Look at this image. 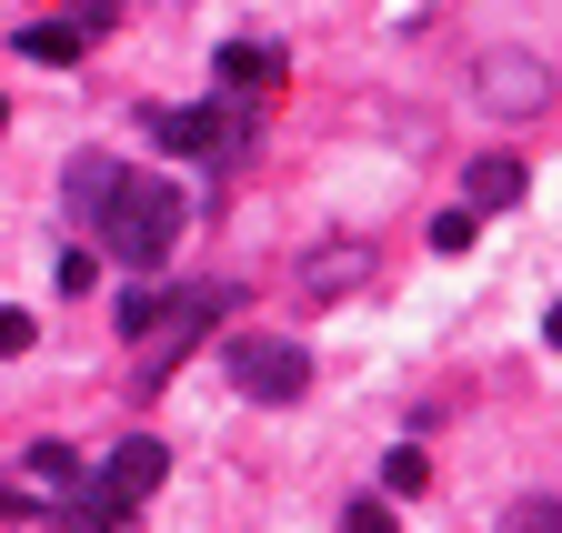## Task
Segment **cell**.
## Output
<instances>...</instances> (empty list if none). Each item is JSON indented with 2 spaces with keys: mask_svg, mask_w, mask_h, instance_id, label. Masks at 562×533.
Here are the masks:
<instances>
[{
  "mask_svg": "<svg viewBox=\"0 0 562 533\" xmlns=\"http://www.w3.org/2000/svg\"><path fill=\"white\" fill-rule=\"evenodd\" d=\"M222 373L251 392V403H302V392H312V353H302V343H281V332H232Z\"/></svg>",
  "mask_w": 562,
  "mask_h": 533,
  "instance_id": "cell-3",
  "label": "cell"
},
{
  "mask_svg": "<svg viewBox=\"0 0 562 533\" xmlns=\"http://www.w3.org/2000/svg\"><path fill=\"white\" fill-rule=\"evenodd\" d=\"M0 131H11V101H0Z\"/></svg>",
  "mask_w": 562,
  "mask_h": 533,
  "instance_id": "cell-19",
  "label": "cell"
},
{
  "mask_svg": "<svg viewBox=\"0 0 562 533\" xmlns=\"http://www.w3.org/2000/svg\"><path fill=\"white\" fill-rule=\"evenodd\" d=\"M161 302H171V292H151V282L121 292V332H131V343H140V332H161Z\"/></svg>",
  "mask_w": 562,
  "mask_h": 533,
  "instance_id": "cell-10",
  "label": "cell"
},
{
  "mask_svg": "<svg viewBox=\"0 0 562 533\" xmlns=\"http://www.w3.org/2000/svg\"><path fill=\"white\" fill-rule=\"evenodd\" d=\"M161 474H171V453H161L151 433H131V443L101 463V484H91V493H70V533H111L131 503H151V493H161Z\"/></svg>",
  "mask_w": 562,
  "mask_h": 533,
  "instance_id": "cell-2",
  "label": "cell"
},
{
  "mask_svg": "<svg viewBox=\"0 0 562 533\" xmlns=\"http://www.w3.org/2000/svg\"><path fill=\"white\" fill-rule=\"evenodd\" d=\"M211 81H222V91H271V81H281V51H271V41H222Z\"/></svg>",
  "mask_w": 562,
  "mask_h": 533,
  "instance_id": "cell-6",
  "label": "cell"
},
{
  "mask_svg": "<svg viewBox=\"0 0 562 533\" xmlns=\"http://www.w3.org/2000/svg\"><path fill=\"white\" fill-rule=\"evenodd\" d=\"M472 232H482V212H442V222H432V252H462Z\"/></svg>",
  "mask_w": 562,
  "mask_h": 533,
  "instance_id": "cell-14",
  "label": "cell"
},
{
  "mask_svg": "<svg viewBox=\"0 0 562 533\" xmlns=\"http://www.w3.org/2000/svg\"><path fill=\"white\" fill-rule=\"evenodd\" d=\"M482 101H492V111H542V101H552V60L503 51V60H492V81H482Z\"/></svg>",
  "mask_w": 562,
  "mask_h": 533,
  "instance_id": "cell-5",
  "label": "cell"
},
{
  "mask_svg": "<svg viewBox=\"0 0 562 533\" xmlns=\"http://www.w3.org/2000/svg\"><path fill=\"white\" fill-rule=\"evenodd\" d=\"M341 533H402V523H392V503H351V513H341Z\"/></svg>",
  "mask_w": 562,
  "mask_h": 533,
  "instance_id": "cell-17",
  "label": "cell"
},
{
  "mask_svg": "<svg viewBox=\"0 0 562 533\" xmlns=\"http://www.w3.org/2000/svg\"><path fill=\"white\" fill-rule=\"evenodd\" d=\"M21 51H31V60H81V31H70V21H31Z\"/></svg>",
  "mask_w": 562,
  "mask_h": 533,
  "instance_id": "cell-9",
  "label": "cell"
},
{
  "mask_svg": "<svg viewBox=\"0 0 562 533\" xmlns=\"http://www.w3.org/2000/svg\"><path fill=\"white\" fill-rule=\"evenodd\" d=\"M91 242H101L111 262H131V273H161L171 242H181V191H171L161 171L121 162V181L101 191V212H91Z\"/></svg>",
  "mask_w": 562,
  "mask_h": 533,
  "instance_id": "cell-1",
  "label": "cell"
},
{
  "mask_svg": "<svg viewBox=\"0 0 562 533\" xmlns=\"http://www.w3.org/2000/svg\"><path fill=\"white\" fill-rule=\"evenodd\" d=\"M31 474L70 493V484H81V453H70V443H31Z\"/></svg>",
  "mask_w": 562,
  "mask_h": 533,
  "instance_id": "cell-11",
  "label": "cell"
},
{
  "mask_svg": "<svg viewBox=\"0 0 562 533\" xmlns=\"http://www.w3.org/2000/svg\"><path fill=\"white\" fill-rule=\"evenodd\" d=\"M111 181H121V162H111V152H81V162H70V171H60V202H70V222H91Z\"/></svg>",
  "mask_w": 562,
  "mask_h": 533,
  "instance_id": "cell-8",
  "label": "cell"
},
{
  "mask_svg": "<svg viewBox=\"0 0 562 533\" xmlns=\"http://www.w3.org/2000/svg\"><path fill=\"white\" fill-rule=\"evenodd\" d=\"M91 273H101L91 252H60V262H50V282H60V292H91Z\"/></svg>",
  "mask_w": 562,
  "mask_h": 533,
  "instance_id": "cell-13",
  "label": "cell"
},
{
  "mask_svg": "<svg viewBox=\"0 0 562 533\" xmlns=\"http://www.w3.org/2000/svg\"><path fill=\"white\" fill-rule=\"evenodd\" d=\"M513 202H522V162L492 152V162H472V171H462V212H513Z\"/></svg>",
  "mask_w": 562,
  "mask_h": 533,
  "instance_id": "cell-7",
  "label": "cell"
},
{
  "mask_svg": "<svg viewBox=\"0 0 562 533\" xmlns=\"http://www.w3.org/2000/svg\"><path fill=\"white\" fill-rule=\"evenodd\" d=\"M513 533H562V513H552V493H532V503H513Z\"/></svg>",
  "mask_w": 562,
  "mask_h": 533,
  "instance_id": "cell-15",
  "label": "cell"
},
{
  "mask_svg": "<svg viewBox=\"0 0 562 533\" xmlns=\"http://www.w3.org/2000/svg\"><path fill=\"white\" fill-rule=\"evenodd\" d=\"M31 332H41L31 312H0V363H21V353H31Z\"/></svg>",
  "mask_w": 562,
  "mask_h": 533,
  "instance_id": "cell-16",
  "label": "cell"
},
{
  "mask_svg": "<svg viewBox=\"0 0 562 533\" xmlns=\"http://www.w3.org/2000/svg\"><path fill=\"white\" fill-rule=\"evenodd\" d=\"M111 21H121V0H81V21H70V31L91 41V31H111Z\"/></svg>",
  "mask_w": 562,
  "mask_h": 533,
  "instance_id": "cell-18",
  "label": "cell"
},
{
  "mask_svg": "<svg viewBox=\"0 0 562 533\" xmlns=\"http://www.w3.org/2000/svg\"><path fill=\"white\" fill-rule=\"evenodd\" d=\"M422 484H432V463H422V443H402V453L382 463V493H422Z\"/></svg>",
  "mask_w": 562,
  "mask_h": 533,
  "instance_id": "cell-12",
  "label": "cell"
},
{
  "mask_svg": "<svg viewBox=\"0 0 562 533\" xmlns=\"http://www.w3.org/2000/svg\"><path fill=\"white\" fill-rule=\"evenodd\" d=\"M151 142L161 152H191V162H241L251 152V111H222V101H201V111H151Z\"/></svg>",
  "mask_w": 562,
  "mask_h": 533,
  "instance_id": "cell-4",
  "label": "cell"
}]
</instances>
